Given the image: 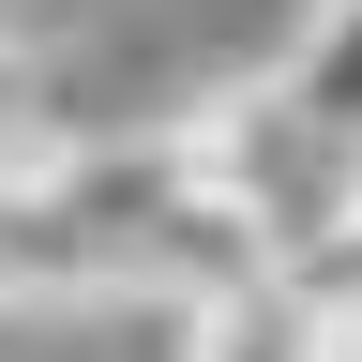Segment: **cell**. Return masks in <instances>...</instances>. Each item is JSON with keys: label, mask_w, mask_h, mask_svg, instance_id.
Listing matches in <instances>:
<instances>
[{"label": "cell", "mask_w": 362, "mask_h": 362, "mask_svg": "<svg viewBox=\"0 0 362 362\" xmlns=\"http://www.w3.org/2000/svg\"><path fill=\"white\" fill-rule=\"evenodd\" d=\"M166 151H181V181H197V197L242 226L272 272H287L317 226L347 211V181H362V151H347L332 121H302L272 76H226L211 106H181V121H166Z\"/></svg>", "instance_id": "obj_1"}, {"label": "cell", "mask_w": 362, "mask_h": 362, "mask_svg": "<svg viewBox=\"0 0 362 362\" xmlns=\"http://www.w3.org/2000/svg\"><path fill=\"white\" fill-rule=\"evenodd\" d=\"M106 226H90V197H76V151L45 166V181H0V317H45V302H90L106 287Z\"/></svg>", "instance_id": "obj_2"}, {"label": "cell", "mask_w": 362, "mask_h": 362, "mask_svg": "<svg viewBox=\"0 0 362 362\" xmlns=\"http://www.w3.org/2000/svg\"><path fill=\"white\" fill-rule=\"evenodd\" d=\"M181 362H317V287L302 272H226L181 302Z\"/></svg>", "instance_id": "obj_3"}, {"label": "cell", "mask_w": 362, "mask_h": 362, "mask_svg": "<svg viewBox=\"0 0 362 362\" xmlns=\"http://www.w3.org/2000/svg\"><path fill=\"white\" fill-rule=\"evenodd\" d=\"M76 136H90V121H76L61 61H45V30H16V16H0V181H45Z\"/></svg>", "instance_id": "obj_4"}, {"label": "cell", "mask_w": 362, "mask_h": 362, "mask_svg": "<svg viewBox=\"0 0 362 362\" xmlns=\"http://www.w3.org/2000/svg\"><path fill=\"white\" fill-rule=\"evenodd\" d=\"M272 90H287L302 121H332L347 151H362V0H317V16L272 45Z\"/></svg>", "instance_id": "obj_5"}, {"label": "cell", "mask_w": 362, "mask_h": 362, "mask_svg": "<svg viewBox=\"0 0 362 362\" xmlns=\"http://www.w3.org/2000/svg\"><path fill=\"white\" fill-rule=\"evenodd\" d=\"M287 272H302V287H317V302H362V181H347V211H332V226H317V242H302Z\"/></svg>", "instance_id": "obj_6"}]
</instances>
